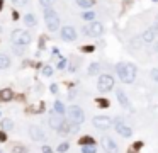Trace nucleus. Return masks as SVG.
Here are the masks:
<instances>
[{
	"mask_svg": "<svg viewBox=\"0 0 158 153\" xmlns=\"http://www.w3.org/2000/svg\"><path fill=\"white\" fill-rule=\"evenodd\" d=\"M53 54H54V56L58 54V56H60V49H58V48H53Z\"/></svg>",
	"mask_w": 158,
	"mask_h": 153,
	"instance_id": "40",
	"label": "nucleus"
},
{
	"mask_svg": "<svg viewBox=\"0 0 158 153\" xmlns=\"http://www.w3.org/2000/svg\"><path fill=\"white\" fill-rule=\"evenodd\" d=\"M82 153H97L95 145H82Z\"/></svg>",
	"mask_w": 158,
	"mask_h": 153,
	"instance_id": "20",
	"label": "nucleus"
},
{
	"mask_svg": "<svg viewBox=\"0 0 158 153\" xmlns=\"http://www.w3.org/2000/svg\"><path fill=\"white\" fill-rule=\"evenodd\" d=\"M151 77H153V80H155V82H158V68H153L151 70Z\"/></svg>",
	"mask_w": 158,
	"mask_h": 153,
	"instance_id": "33",
	"label": "nucleus"
},
{
	"mask_svg": "<svg viewBox=\"0 0 158 153\" xmlns=\"http://www.w3.org/2000/svg\"><path fill=\"white\" fill-rule=\"evenodd\" d=\"M133 146H134V150H139V148L143 146V143H141V141H138V143H134Z\"/></svg>",
	"mask_w": 158,
	"mask_h": 153,
	"instance_id": "38",
	"label": "nucleus"
},
{
	"mask_svg": "<svg viewBox=\"0 0 158 153\" xmlns=\"http://www.w3.org/2000/svg\"><path fill=\"white\" fill-rule=\"evenodd\" d=\"M82 17H83L85 21H92V19L95 17V12H92V10H89V12H83V14H82Z\"/></svg>",
	"mask_w": 158,
	"mask_h": 153,
	"instance_id": "24",
	"label": "nucleus"
},
{
	"mask_svg": "<svg viewBox=\"0 0 158 153\" xmlns=\"http://www.w3.org/2000/svg\"><path fill=\"white\" fill-rule=\"evenodd\" d=\"M12 43L14 44H21V46H27L31 43V34L24 29H16L12 32Z\"/></svg>",
	"mask_w": 158,
	"mask_h": 153,
	"instance_id": "3",
	"label": "nucleus"
},
{
	"mask_svg": "<svg viewBox=\"0 0 158 153\" xmlns=\"http://www.w3.org/2000/svg\"><path fill=\"white\" fill-rule=\"evenodd\" d=\"M97 104H99V107H109V100H105V99H97Z\"/></svg>",
	"mask_w": 158,
	"mask_h": 153,
	"instance_id": "28",
	"label": "nucleus"
},
{
	"mask_svg": "<svg viewBox=\"0 0 158 153\" xmlns=\"http://www.w3.org/2000/svg\"><path fill=\"white\" fill-rule=\"evenodd\" d=\"M97 87H99L100 92H109L114 87V78H112L111 75H100L99 82H97Z\"/></svg>",
	"mask_w": 158,
	"mask_h": 153,
	"instance_id": "5",
	"label": "nucleus"
},
{
	"mask_svg": "<svg viewBox=\"0 0 158 153\" xmlns=\"http://www.w3.org/2000/svg\"><path fill=\"white\" fill-rule=\"evenodd\" d=\"M83 51H87V53H92V51H94V46H83Z\"/></svg>",
	"mask_w": 158,
	"mask_h": 153,
	"instance_id": "35",
	"label": "nucleus"
},
{
	"mask_svg": "<svg viewBox=\"0 0 158 153\" xmlns=\"http://www.w3.org/2000/svg\"><path fill=\"white\" fill-rule=\"evenodd\" d=\"M54 112H56V114H60V116L63 114V112H65L63 102H60V100H56V102H54Z\"/></svg>",
	"mask_w": 158,
	"mask_h": 153,
	"instance_id": "23",
	"label": "nucleus"
},
{
	"mask_svg": "<svg viewBox=\"0 0 158 153\" xmlns=\"http://www.w3.org/2000/svg\"><path fill=\"white\" fill-rule=\"evenodd\" d=\"M100 72V65L99 63H90V66L87 68V73L89 75H99Z\"/></svg>",
	"mask_w": 158,
	"mask_h": 153,
	"instance_id": "19",
	"label": "nucleus"
},
{
	"mask_svg": "<svg viewBox=\"0 0 158 153\" xmlns=\"http://www.w3.org/2000/svg\"><path fill=\"white\" fill-rule=\"evenodd\" d=\"M2 5H4V0H0V9H2Z\"/></svg>",
	"mask_w": 158,
	"mask_h": 153,
	"instance_id": "42",
	"label": "nucleus"
},
{
	"mask_svg": "<svg viewBox=\"0 0 158 153\" xmlns=\"http://www.w3.org/2000/svg\"><path fill=\"white\" fill-rule=\"evenodd\" d=\"M42 153H53L51 146H48V145H44V146H42Z\"/></svg>",
	"mask_w": 158,
	"mask_h": 153,
	"instance_id": "34",
	"label": "nucleus"
},
{
	"mask_svg": "<svg viewBox=\"0 0 158 153\" xmlns=\"http://www.w3.org/2000/svg\"><path fill=\"white\" fill-rule=\"evenodd\" d=\"M10 66V58L7 54H0V70H7Z\"/></svg>",
	"mask_w": 158,
	"mask_h": 153,
	"instance_id": "17",
	"label": "nucleus"
},
{
	"mask_svg": "<svg viewBox=\"0 0 158 153\" xmlns=\"http://www.w3.org/2000/svg\"><path fill=\"white\" fill-rule=\"evenodd\" d=\"M153 51H155V53H158V43H155V44H153Z\"/></svg>",
	"mask_w": 158,
	"mask_h": 153,
	"instance_id": "41",
	"label": "nucleus"
},
{
	"mask_svg": "<svg viewBox=\"0 0 158 153\" xmlns=\"http://www.w3.org/2000/svg\"><path fill=\"white\" fill-rule=\"evenodd\" d=\"M80 145H95V143H94V140H92L90 136H85V138L80 140Z\"/></svg>",
	"mask_w": 158,
	"mask_h": 153,
	"instance_id": "25",
	"label": "nucleus"
},
{
	"mask_svg": "<svg viewBox=\"0 0 158 153\" xmlns=\"http://www.w3.org/2000/svg\"><path fill=\"white\" fill-rule=\"evenodd\" d=\"M61 39L63 41H75L77 39V31L72 26H65L61 29Z\"/></svg>",
	"mask_w": 158,
	"mask_h": 153,
	"instance_id": "11",
	"label": "nucleus"
},
{
	"mask_svg": "<svg viewBox=\"0 0 158 153\" xmlns=\"http://www.w3.org/2000/svg\"><path fill=\"white\" fill-rule=\"evenodd\" d=\"M68 148H70L68 143H61V145L58 146V152H60V153H65V152H68Z\"/></svg>",
	"mask_w": 158,
	"mask_h": 153,
	"instance_id": "26",
	"label": "nucleus"
},
{
	"mask_svg": "<svg viewBox=\"0 0 158 153\" xmlns=\"http://www.w3.org/2000/svg\"><path fill=\"white\" fill-rule=\"evenodd\" d=\"M42 75H44V77H51L53 75V68L51 66H44V68H42Z\"/></svg>",
	"mask_w": 158,
	"mask_h": 153,
	"instance_id": "27",
	"label": "nucleus"
},
{
	"mask_svg": "<svg viewBox=\"0 0 158 153\" xmlns=\"http://www.w3.org/2000/svg\"><path fill=\"white\" fill-rule=\"evenodd\" d=\"M0 153H4V152H0Z\"/></svg>",
	"mask_w": 158,
	"mask_h": 153,
	"instance_id": "45",
	"label": "nucleus"
},
{
	"mask_svg": "<svg viewBox=\"0 0 158 153\" xmlns=\"http://www.w3.org/2000/svg\"><path fill=\"white\" fill-rule=\"evenodd\" d=\"M114 124H116V131L121 134L122 138H129V136H133V129L129 126H126L124 122H122V119L121 117H116L114 119Z\"/></svg>",
	"mask_w": 158,
	"mask_h": 153,
	"instance_id": "9",
	"label": "nucleus"
},
{
	"mask_svg": "<svg viewBox=\"0 0 158 153\" xmlns=\"http://www.w3.org/2000/svg\"><path fill=\"white\" fill-rule=\"evenodd\" d=\"M42 14H44V21H46L48 29H49V31H58L60 17H58V14L54 12V9H53V7H44Z\"/></svg>",
	"mask_w": 158,
	"mask_h": 153,
	"instance_id": "2",
	"label": "nucleus"
},
{
	"mask_svg": "<svg viewBox=\"0 0 158 153\" xmlns=\"http://www.w3.org/2000/svg\"><path fill=\"white\" fill-rule=\"evenodd\" d=\"M29 136H31L34 141H44V140H46L44 131L37 126H29Z\"/></svg>",
	"mask_w": 158,
	"mask_h": 153,
	"instance_id": "10",
	"label": "nucleus"
},
{
	"mask_svg": "<svg viewBox=\"0 0 158 153\" xmlns=\"http://www.w3.org/2000/svg\"><path fill=\"white\" fill-rule=\"evenodd\" d=\"M155 26H157V27H158V17H157V24H155Z\"/></svg>",
	"mask_w": 158,
	"mask_h": 153,
	"instance_id": "43",
	"label": "nucleus"
},
{
	"mask_svg": "<svg viewBox=\"0 0 158 153\" xmlns=\"http://www.w3.org/2000/svg\"><path fill=\"white\" fill-rule=\"evenodd\" d=\"M58 134H61V136H66V134H70V121H66V119H63L61 121V124L58 126Z\"/></svg>",
	"mask_w": 158,
	"mask_h": 153,
	"instance_id": "14",
	"label": "nucleus"
},
{
	"mask_svg": "<svg viewBox=\"0 0 158 153\" xmlns=\"http://www.w3.org/2000/svg\"><path fill=\"white\" fill-rule=\"evenodd\" d=\"M14 53H16V54H22V53H24V49H22L21 44H14Z\"/></svg>",
	"mask_w": 158,
	"mask_h": 153,
	"instance_id": "30",
	"label": "nucleus"
},
{
	"mask_svg": "<svg viewBox=\"0 0 158 153\" xmlns=\"http://www.w3.org/2000/svg\"><path fill=\"white\" fill-rule=\"evenodd\" d=\"M153 2H158V0H153Z\"/></svg>",
	"mask_w": 158,
	"mask_h": 153,
	"instance_id": "44",
	"label": "nucleus"
},
{
	"mask_svg": "<svg viewBox=\"0 0 158 153\" xmlns=\"http://www.w3.org/2000/svg\"><path fill=\"white\" fill-rule=\"evenodd\" d=\"M0 126H2L4 131H10L12 128H14V121H12V119H2Z\"/></svg>",
	"mask_w": 158,
	"mask_h": 153,
	"instance_id": "18",
	"label": "nucleus"
},
{
	"mask_svg": "<svg viewBox=\"0 0 158 153\" xmlns=\"http://www.w3.org/2000/svg\"><path fill=\"white\" fill-rule=\"evenodd\" d=\"M102 32H104V26H102L100 22H92V24H89L87 27L83 26V34H87V36L99 37Z\"/></svg>",
	"mask_w": 158,
	"mask_h": 153,
	"instance_id": "6",
	"label": "nucleus"
},
{
	"mask_svg": "<svg viewBox=\"0 0 158 153\" xmlns=\"http://www.w3.org/2000/svg\"><path fill=\"white\" fill-rule=\"evenodd\" d=\"M102 148H104L105 153H119V146H117V143L109 136H104L102 138V141H100Z\"/></svg>",
	"mask_w": 158,
	"mask_h": 153,
	"instance_id": "8",
	"label": "nucleus"
},
{
	"mask_svg": "<svg viewBox=\"0 0 158 153\" xmlns=\"http://www.w3.org/2000/svg\"><path fill=\"white\" fill-rule=\"evenodd\" d=\"M157 32H158V27L153 26V27H148L146 31L141 34V39L145 43H153L155 41V37H157Z\"/></svg>",
	"mask_w": 158,
	"mask_h": 153,
	"instance_id": "12",
	"label": "nucleus"
},
{
	"mask_svg": "<svg viewBox=\"0 0 158 153\" xmlns=\"http://www.w3.org/2000/svg\"><path fill=\"white\" fill-rule=\"evenodd\" d=\"M39 2H41V5H42V7H51L53 4L56 2V0H39Z\"/></svg>",
	"mask_w": 158,
	"mask_h": 153,
	"instance_id": "29",
	"label": "nucleus"
},
{
	"mask_svg": "<svg viewBox=\"0 0 158 153\" xmlns=\"http://www.w3.org/2000/svg\"><path fill=\"white\" fill-rule=\"evenodd\" d=\"M65 66H66V60H65V58H60V61H58V70H63Z\"/></svg>",
	"mask_w": 158,
	"mask_h": 153,
	"instance_id": "31",
	"label": "nucleus"
},
{
	"mask_svg": "<svg viewBox=\"0 0 158 153\" xmlns=\"http://www.w3.org/2000/svg\"><path fill=\"white\" fill-rule=\"evenodd\" d=\"M12 99H14V92H12L10 89H4V90H0V100L7 102V100H12Z\"/></svg>",
	"mask_w": 158,
	"mask_h": 153,
	"instance_id": "16",
	"label": "nucleus"
},
{
	"mask_svg": "<svg viewBox=\"0 0 158 153\" xmlns=\"http://www.w3.org/2000/svg\"><path fill=\"white\" fill-rule=\"evenodd\" d=\"M14 4H17V5H22V4H27V0H12Z\"/></svg>",
	"mask_w": 158,
	"mask_h": 153,
	"instance_id": "36",
	"label": "nucleus"
},
{
	"mask_svg": "<svg viewBox=\"0 0 158 153\" xmlns=\"http://www.w3.org/2000/svg\"><path fill=\"white\" fill-rule=\"evenodd\" d=\"M12 153H26V150L22 146H14V150H12Z\"/></svg>",
	"mask_w": 158,
	"mask_h": 153,
	"instance_id": "32",
	"label": "nucleus"
},
{
	"mask_svg": "<svg viewBox=\"0 0 158 153\" xmlns=\"http://www.w3.org/2000/svg\"><path fill=\"white\" fill-rule=\"evenodd\" d=\"M75 2H77L82 9H89V7L94 5V0H75Z\"/></svg>",
	"mask_w": 158,
	"mask_h": 153,
	"instance_id": "21",
	"label": "nucleus"
},
{
	"mask_svg": "<svg viewBox=\"0 0 158 153\" xmlns=\"http://www.w3.org/2000/svg\"><path fill=\"white\" fill-rule=\"evenodd\" d=\"M51 92H53V94H56V92H58V85H56V84L51 85Z\"/></svg>",
	"mask_w": 158,
	"mask_h": 153,
	"instance_id": "37",
	"label": "nucleus"
},
{
	"mask_svg": "<svg viewBox=\"0 0 158 153\" xmlns=\"http://www.w3.org/2000/svg\"><path fill=\"white\" fill-rule=\"evenodd\" d=\"M92 122H94V126L97 128V129H102V131H105V129H109V128L112 126L111 117H107V116H95L94 119H92Z\"/></svg>",
	"mask_w": 158,
	"mask_h": 153,
	"instance_id": "7",
	"label": "nucleus"
},
{
	"mask_svg": "<svg viewBox=\"0 0 158 153\" xmlns=\"http://www.w3.org/2000/svg\"><path fill=\"white\" fill-rule=\"evenodd\" d=\"M116 95H117V100L121 102V106H122V107H126V109H129V107H131V104H129V99L126 97V94H124L121 89H117V90H116Z\"/></svg>",
	"mask_w": 158,
	"mask_h": 153,
	"instance_id": "13",
	"label": "nucleus"
},
{
	"mask_svg": "<svg viewBox=\"0 0 158 153\" xmlns=\"http://www.w3.org/2000/svg\"><path fill=\"white\" fill-rule=\"evenodd\" d=\"M24 22H26V26H36V16L27 14V16L24 17Z\"/></svg>",
	"mask_w": 158,
	"mask_h": 153,
	"instance_id": "22",
	"label": "nucleus"
},
{
	"mask_svg": "<svg viewBox=\"0 0 158 153\" xmlns=\"http://www.w3.org/2000/svg\"><path fill=\"white\" fill-rule=\"evenodd\" d=\"M117 75L119 78L124 82V84H133L134 78H136V66L133 63H119L116 66Z\"/></svg>",
	"mask_w": 158,
	"mask_h": 153,
	"instance_id": "1",
	"label": "nucleus"
},
{
	"mask_svg": "<svg viewBox=\"0 0 158 153\" xmlns=\"http://www.w3.org/2000/svg\"><path fill=\"white\" fill-rule=\"evenodd\" d=\"M68 117H70V122L82 124V122L85 121V112L82 111V107H78V106H70V109H68Z\"/></svg>",
	"mask_w": 158,
	"mask_h": 153,
	"instance_id": "4",
	"label": "nucleus"
},
{
	"mask_svg": "<svg viewBox=\"0 0 158 153\" xmlns=\"http://www.w3.org/2000/svg\"><path fill=\"white\" fill-rule=\"evenodd\" d=\"M61 121H63V119L60 117V114L58 116H56V114H51V116H49V126H51L53 129H58V126L61 124Z\"/></svg>",
	"mask_w": 158,
	"mask_h": 153,
	"instance_id": "15",
	"label": "nucleus"
},
{
	"mask_svg": "<svg viewBox=\"0 0 158 153\" xmlns=\"http://www.w3.org/2000/svg\"><path fill=\"white\" fill-rule=\"evenodd\" d=\"M7 136H5V133H0V141H5Z\"/></svg>",
	"mask_w": 158,
	"mask_h": 153,
	"instance_id": "39",
	"label": "nucleus"
}]
</instances>
